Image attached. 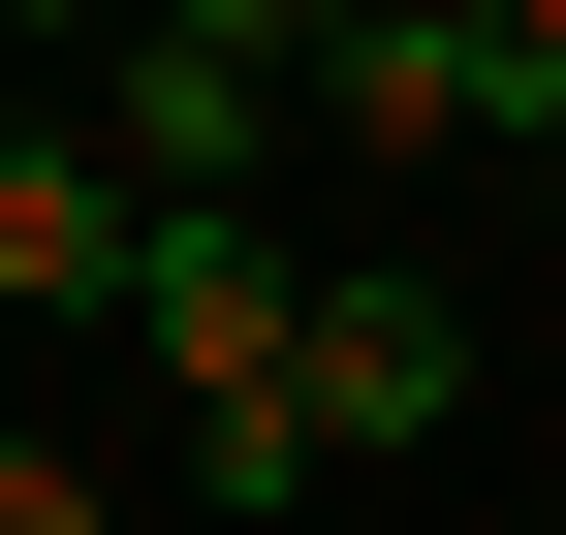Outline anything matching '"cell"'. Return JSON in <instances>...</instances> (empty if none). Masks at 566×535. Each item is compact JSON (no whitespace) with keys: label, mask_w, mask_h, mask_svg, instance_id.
Masks as SVG:
<instances>
[{"label":"cell","mask_w":566,"mask_h":535,"mask_svg":"<svg viewBox=\"0 0 566 535\" xmlns=\"http://www.w3.org/2000/svg\"><path fill=\"white\" fill-rule=\"evenodd\" d=\"M315 126H346V158H409V189L504 158V0H346V32H315Z\"/></svg>","instance_id":"obj_1"},{"label":"cell","mask_w":566,"mask_h":535,"mask_svg":"<svg viewBox=\"0 0 566 535\" xmlns=\"http://www.w3.org/2000/svg\"><path fill=\"white\" fill-rule=\"evenodd\" d=\"M126 252H158V158L126 126H0V315H126Z\"/></svg>","instance_id":"obj_2"},{"label":"cell","mask_w":566,"mask_h":535,"mask_svg":"<svg viewBox=\"0 0 566 535\" xmlns=\"http://www.w3.org/2000/svg\"><path fill=\"white\" fill-rule=\"evenodd\" d=\"M441 410H472V315L409 284V252H315V441L378 473V441H441Z\"/></svg>","instance_id":"obj_3"},{"label":"cell","mask_w":566,"mask_h":535,"mask_svg":"<svg viewBox=\"0 0 566 535\" xmlns=\"http://www.w3.org/2000/svg\"><path fill=\"white\" fill-rule=\"evenodd\" d=\"M126 473H95V441H32V410H0V535H95Z\"/></svg>","instance_id":"obj_4"},{"label":"cell","mask_w":566,"mask_h":535,"mask_svg":"<svg viewBox=\"0 0 566 535\" xmlns=\"http://www.w3.org/2000/svg\"><path fill=\"white\" fill-rule=\"evenodd\" d=\"M221 32H283V63H315V32H346V0H221Z\"/></svg>","instance_id":"obj_5"},{"label":"cell","mask_w":566,"mask_h":535,"mask_svg":"<svg viewBox=\"0 0 566 535\" xmlns=\"http://www.w3.org/2000/svg\"><path fill=\"white\" fill-rule=\"evenodd\" d=\"M0 32H126V0H0Z\"/></svg>","instance_id":"obj_6"}]
</instances>
